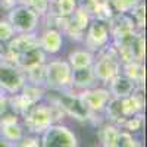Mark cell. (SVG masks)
<instances>
[{
    "label": "cell",
    "instance_id": "6da1fadb",
    "mask_svg": "<svg viewBox=\"0 0 147 147\" xmlns=\"http://www.w3.org/2000/svg\"><path fill=\"white\" fill-rule=\"evenodd\" d=\"M65 113L55 105H44V103H35L32 105L25 113L24 118V128H27L28 132L38 136L43 131H46L50 125L57 124L60 118H63Z\"/></svg>",
    "mask_w": 147,
    "mask_h": 147
},
{
    "label": "cell",
    "instance_id": "7a4b0ae2",
    "mask_svg": "<svg viewBox=\"0 0 147 147\" xmlns=\"http://www.w3.org/2000/svg\"><path fill=\"white\" fill-rule=\"evenodd\" d=\"M46 97L52 105L57 106L65 115L80 122L91 121L94 116V113H91L85 107V105L80 99L78 93H72L68 90H50L49 93H46Z\"/></svg>",
    "mask_w": 147,
    "mask_h": 147
},
{
    "label": "cell",
    "instance_id": "3957f363",
    "mask_svg": "<svg viewBox=\"0 0 147 147\" xmlns=\"http://www.w3.org/2000/svg\"><path fill=\"white\" fill-rule=\"evenodd\" d=\"M72 68L66 60H50L44 63V84L50 90H68L71 88Z\"/></svg>",
    "mask_w": 147,
    "mask_h": 147
},
{
    "label": "cell",
    "instance_id": "277c9868",
    "mask_svg": "<svg viewBox=\"0 0 147 147\" xmlns=\"http://www.w3.org/2000/svg\"><path fill=\"white\" fill-rule=\"evenodd\" d=\"M40 136V147H78L77 134L60 122L50 125Z\"/></svg>",
    "mask_w": 147,
    "mask_h": 147
},
{
    "label": "cell",
    "instance_id": "5b68a950",
    "mask_svg": "<svg viewBox=\"0 0 147 147\" xmlns=\"http://www.w3.org/2000/svg\"><path fill=\"white\" fill-rule=\"evenodd\" d=\"M40 15L34 12L28 5L12 6L7 15V21L16 34H31L38 25Z\"/></svg>",
    "mask_w": 147,
    "mask_h": 147
},
{
    "label": "cell",
    "instance_id": "8992f818",
    "mask_svg": "<svg viewBox=\"0 0 147 147\" xmlns=\"http://www.w3.org/2000/svg\"><path fill=\"white\" fill-rule=\"evenodd\" d=\"M121 68H122V62L119 60L116 52H106L100 55L97 59H94L91 65L96 81H100L105 84H107L110 80H113L116 75H119Z\"/></svg>",
    "mask_w": 147,
    "mask_h": 147
},
{
    "label": "cell",
    "instance_id": "52a82bcc",
    "mask_svg": "<svg viewBox=\"0 0 147 147\" xmlns=\"http://www.w3.org/2000/svg\"><path fill=\"white\" fill-rule=\"evenodd\" d=\"M25 137V128L19 122L18 115L0 116V144L5 147H19Z\"/></svg>",
    "mask_w": 147,
    "mask_h": 147
},
{
    "label": "cell",
    "instance_id": "ba28073f",
    "mask_svg": "<svg viewBox=\"0 0 147 147\" xmlns=\"http://www.w3.org/2000/svg\"><path fill=\"white\" fill-rule=\"evenodd\" d=\"M25 72L15 63L0 62V90L7 96L16 94L25 85Z\"/></svg>",
    "mask_w": 147,
    "mask_h": 147
},
{
    "label": "cell",
    "instance_id": "9c48e42d",
    "mask_svg": "<svg viewBox=\"0 0 147 147\" xmlns=\"http://www.w3.org/2000/svg\"><path fill=\"white\" fill-rule=\"evenodd\" d=\"M78 96L82 100V103L85 105V107L94 115L103 112L106 103L109 102L110 97H112L107 88H100V87L99 88L91 87V88H87V90L78 91Z\"/></svg>",
    "mask_w": 147,
    "mask_h": 147
},
{
    "label": "cell",
    "instance_id": "30bf717a",
    "mask_svg": "<svg viewBox=\"0 0 147 147\" xmlns=\"http://www.w3.org/2000/svg\"><path fill=\"white\" fill-rule=\"evenodd\" d=\"M109 24L100 19H96L88 24L87 27V37H85V43L90 49H102L107 40H109ZM88 49V50H90Z\"/></svg>",
    "mask_w": 147,
    "mask_h": 147
},
{
    "label": "cell",
    "instance_id": "8fae6325",
    "mask_svg": "<svg viewBox=\"0 0 147 147\" xmlns=\"http://www.w3.org/2000/svg\"><path fill=\"white\" fill-rule=\"evenodd\" d=\"M109 93L112 97L116 99H125V97L131 96L134 91H137L140 88H137V85L134 84L129 78H127L124 74H119L113 80H110L109 82Z\"/></svg>",
    "mask_w": 147,
    "mask_h": 147
},
{
    "label": "cell",
    "instance_id": "7c38bea8",
    "mask_svg": "<svg viewBox=\"0 0 147 147\" xmlns=\"http://www.w3.org/2000/svg\"><path fill=\"white\" fill-rule=\"evenodd\" d=\"M38 44L44 53L55 55V53L60 52V49H62L63 35L60 31H57L55 28H49V30L43 31V34L38 37Z\"/></svg>",
    "mask_w": 147,
    "mask_h": 147
},
{
    "label": "cell",
    "instance_id": "4fadbf2b",
    "mask_svg": "<svg viewBox=\"0 0 147 147\" xmlns=\"http://www.w3.org/2000/svg\"><path fill=\"white\" fill-rule=\"evenodd\" d=\"M94 74L91 66L90 68H78V69H72L71 72V87L77 88L78 91L87 90L94 87Z\"/></svg>",
    "mask_w": 147,
    "mask_h": 147
},
{
    "label": "cell",
    "instance_id": "5bb4252c",
    "mask_svg": "<svg viewBox=\"0 0 147 147\" xmlns=\"http://www.w3.org/2000/svg\"><path fill=\"white\" fill-rule=\"evenodd\" d=\"M121 102H122V110H124L125 118L138 115L144 109V97L140 90L134 91L131 96L125 97V99H121Z\"/></svg>",
    "mask_w": 147,
    "mask_h": 147
},
{
    "label": "cell",
    "instance_id": "9a60e30c",
    "mask_svg": "<svg viewBox=\"0 0 147 147\" xmlns=\"http://www.w3.org/2000/svg\"><path fill=\"white\" fill-rule=\"evenodd\" d=\"M69 66L72 69H78V68H90L94 62V55L88 49H78L69 53L68 60Z\"/></svg>",
    "mask_w": 147,
    "mask_h": 147
},
{
    "label": "cell",
    "instance_id": "2e32d148",
    "mask_svg": "<svg viewBox=\"0 0 147 147\" xmlns=\"http://www.w3.org/2000/svg\"><path fill=\"white\" fill-rule=\"evenodd\" d=\"M103 112L106 113V119L109 121V124H113L116 127H121V124L125 119L124 110H122V102L116 97H110Z\"/></svg>",
    "mask_w": 147,
    "mask_h": 147
},
{
    "label": "cell",
    "instance_id": "e0dca14e",
    "mask_svg": "<svg viewBox=\"0 0 147 147\" xmlns=\"http://www.w3.org/2000/svg\"><path fill=\"white\" fill-rule=\"evenodd\" d=\"M121 74H124L127 78H129L134 84L137 85V88H143V82H144V66L143 62H128L124 63L121 68Z\"/></svg>",
    "mask_w": 147,
    "mask_h": 147
},
{
    "label": "cell",
    "instance_id": "ac0fdd59",
    "mask_svg": "<svg viewBox=\"0 0 147 147\" xmlns=\"http://www.w3.org/2000/svg\"><path fill=\"white\" fill-rule=\"evenodd\" d=\"M121 128L113 125V124H106L103 125L100 129H99V140H100V144L105 146V147H113L115 144V140L118 137Z\"/></svg>",
    "mask_w": 147,
    "mask_h": 147
},
{
    "label": "cell",
    "instance_id": "d6986e66",
    "mask_svg": "<svg viewBox=\"0 0 147 147\" xmlns=\"http://www.w3.org/2000/svg\"><path fill=\"white\" fill-rule=\"evenodd\" d=\"M110 7L116 10L118 13H131L140 3L141 0H109Z\"/></svg>",
    "mask_w": 147,
    "mask_h": 147
},
{
    "label": "cell",
    "instance_id": "ffe728a7",
    "mask_svg": "<svg viewBox=\"0 0 147 147\" xmlns=\"http://www.w3.org/2000/svg\"><path fill=\"white\" fill-rule=\"evenodd\" d=\"M113 147H143V146L136 137L132 136V132L121 129L116 140H115Z\"/></svg>",
    "mask_w": 147,
    "mask_h": 147
},
{
    "label": "cell",
    "instance_id": "44dd1931",
    "mask_svg": "<svg viewBox=\"0 0 147 147\" xmlns=\"http://www.w3.org/2000/svg\"><path fill=\"white\" fill-rule=\"evenodd\" d=\"M119 128H121V129H124V131H128V132L140 131V129L143 128V115L138 113V115H134V116L125 118Z\"/></svg>",
    "mask_w": 147,
    "mask_h": 147
},
{
    "label": "cell",
    "instance_id": "7402d4cb",
    "mask_svg": "<svg viewBox=\"0 0 147 147\" xmlns=\"http://www.w3.org/2000/svg\"><path fill=\"white\" fill-rule=\"evenodd\" d=\"M56 7L60 18L71 16L77 9V0H56Z\"/></svg>",
    "mask_w": 147,
    "mask_h": 147
},
{
    "label": "cell",
    "instance_id": "603a6c76",
    "mask_svg": "<svg viewBox=\"0 0 147 147\" xmlns=\"http://www.w3.org/2000/svg\"><path fill=\"white\" fill-rule=\"evenodd\" d=\"M15 34H16L15 30L12 28L7 19H0V41L2 43L10 41L15 37Z\"/></svg>",
    "mask_w": 147,
    "mask_h": 147
},
{
    "label": "cell",
    "instance_id": "cb8c5ba5",
    "mask_svg": "<svg viewBox=\"0 0 147 147\" xmlns=\"http://www.w3.org/2000/svg\"><path fill=\"white\" fill-rule=\"evenodd\" d=\"M144 10H146V7H144V5L143 3H140L136 9H134L131 13H128V15H131V18H132V21H134V24L138 27V28H143L144 27Z\"/></svg>",
    "mask_w": 147,
    "mask_h": 147
},
{
    "label": "cell",
    "instance_id": "d4e9b609",
    "mask_svg": "<svg viewBox=\"0 0 147 147\" xmlns=\"http://www.w3.org/2000/svg\"><path fill=\"white\" fill-rule=\"evenodd\" d=\"M7 94L3 93L2 90H0V116H2L3 113L7 112V109H9V105H7Z\"/></svg>",
    "mask_w": 147,
    "mask_h": 147
},
{
    "label": "cell",
    "instance_id": "484cf974",
    "mask_svg": "<svg viewBox=\"0 0 147 147\" xmlns=\"http://www.w3.org/2000/svg\"><path fill=\"white\" fill-rule=\"evenodd\" d=\"M96 147H105V146H102V144H100V146H96Z\"/></svg>",
    "mask_w": 147,
    "mask_h": 147
}]
</instances>
